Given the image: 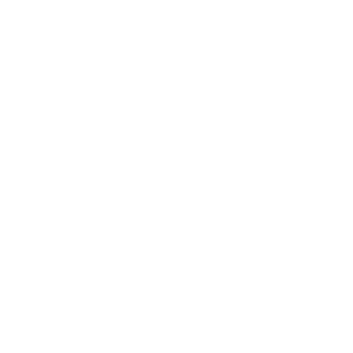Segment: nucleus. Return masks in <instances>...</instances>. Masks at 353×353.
<instances>
[]
</instances>
